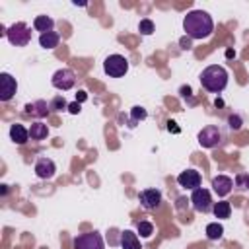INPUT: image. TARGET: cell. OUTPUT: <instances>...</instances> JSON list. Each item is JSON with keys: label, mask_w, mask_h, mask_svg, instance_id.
<instances>
[{"label": "cell", "mask_w": 249, "mask_h": 249, "mask_svg": "<svg viewBox=\"0 0 249 249\" xmlns=\"http://www.w3.org/2000/svg\"><path fill=\"white\" fill-rule=\"evenodd\" d=\"M18 91V82L12 74L2 72L0 74V99L2 101H10Z\"/></svg>", "instance_id": "cell-9"}, {"label": "cell", "mask_w": 249, "mask_h": 249, "mask_svg": "<svg viewBox=\"0 0 249 249\" xmlns=\"http://www.w3.org/2000/svg\"><path fill=\"white\" fill-rule=\"evenodd\" d=\"M233 185L239 191H247L249 189V173H237L235 179H233Z\"/></svg>", "instance_id": "cell-24"}, {"label": "cell", "mask_w": 249, "mask_h": 249, "mask_svg": "<svg viewBox=\"0 0 249 249\" xmlns=\"http://www.w3.org/2000/svg\"><path fill=\"white\" fill-rule=\"evenodd\" d=\"M222 235H224V228H222V224L212 222V224L206 226V237H208V239L216 241V239H220Z\"/></svg>", "instance_id": "cell-21"}, {"label": "cell", "mask_w": 249, "mask_h": 249, "mask_svg": "<svg viewBox=\"0 0 249 249\" xmlns=\"http://www.w3.org/2000/svg\"><path fill=\"white\" fill-rule=\"evenodd\" d=\"M138 31H140L142 35H152V33H154V21L148 19V18L140 19V23H138Z\"/></svg>", "instance_id": "cell-25"}, {"label": "cell", "mask_w": 249, "mask_h": 249, "mask_svg": "<svg viewBox=\"0 0 249 249\" xmlns=\"http://www.w3.org/2000/svg\"><path fill=\"white\" fill-rule=\"evenodd\" d=\"M58 41H60V35L56 31H49V33L39 35V45L43 49H49V51L54 49V47H58Z\"/></svg>", "instance_id": "cell-18"}, {"label": "cell", "mask_w": 249, "mask_h": 249, "mask_svg": "<svg viewBox=\"0 0 249 249\" xmlns=\"http://www.w3.org/2000/svg\"><path fill=\"white\" fill-rule=\"evenodd\" d=\"M49 107H51V111H53V113H58V111H68V103H66V99H64L62 95L53 97V99L49 101Z\"/></svg>", "instance_id": "cell-22"}, {"label": "cell", "mask_w": 249, "mask_h": 249, "mask_svg": "<svg viewBox=\"0 0 249 249\" xmlns=\"http://www.w3.org/2000/svg\"><path fill=\"white\" fill-rule=\"evenodd\" d=\"M130 115H132V119H134V121H142V119H146V117H148V113H146V109H144V107H140V105H136V107H132V111H130Z\"/></svg>", "instance_id": "cell-27"}, {"label": "cell", "mask_w": 249, "mask_h": 249, "mask_svg": "<svg viewBox=\"0 0 249 249\" xmlns=\"http://www.w3.org/2000/svg\"><path fill=\"white\" fill-rule=\"evenodd\" d=\"M222 142V130L216 124H206L200 132H198V144L202 148H214Z\"/></svg>", "instance_id": "cell-6"}, {"label": "cell", "mask_w": 249, "mask_h": 249, "mask_svg": "<svg viewBox=\"0 0 249 249\" xmlns=\"http://www.w3.org/2000/svg\"><path fill=\"white\" fill-rule=\"evenodd\" d=\"M121 247H123V249H142L138 235H136L134 231H130V230H124V231L121 233Z\"/></svg>", "instance_id": "cell-16"}, {"label": "cell", "mask_w": 249, "mask_h": 249, "mask_svg": "<svg viewBox=\"0 0 249 249\" xmlns=\"http://www.w3.org/2000/svg\"><path fill=\"white\" fill-rule=\"evenodd\" d=\"M10 138L16 142V144H25L29 140V128H25L23 124L19 123H14L10 126Z\"/></svg>", "instance_id": "cell-15"}, {"label": "cell", "mask_w": 249, "mask_h": 249, "mask_svg": "<svg viewBox=\"0 0 249 249\" xmlns=\"http://www.w3.org/2000/svg\"><path fill=\"white\" fill-rule=\"evenodd\" d=\"M167 130L177 134V132H179V126H177V123H175V121H169V123H167Z\"/></svg>", "instance_id": "cell-29"}, {"label": "cell", "mask_w": 249, "mask_h": 249, "mask_svg": "<svg viewBox=\"0 0 249 249\" xmlns=\"http://www.w3.org/2000/svg\"><path fill=\"white\" fill-rule=\"evenodd\" d=\"M86 97H88V95H86V91H84V89H80V91L76 93V101H78V103H82V101H86Z\"/></svg>", "instance_id": "cell-30"}, {"label": "cell", "mask_w": 249, "mask_h": 249, "mask_svg": "<svg viewBox=\"0 0 249 249\" xmlns=\"http://www.w3.org/2000/svg\"><path fill=\"white\" fill-rule=\"evenodd\" d=\"M200 86L210 93H220L228 86V70L220 64H210L200 72Z\"/></svg>", "instance_id": "cell-2"}, {"label": "cell", "mask_w": 249, "mask_h": 249, "mask_svg": "<svg viewBox=\"0 0 249 249\" xmlns=\"http://www.w3.org/2000/svg\"><path fill=\"white\" fill-rule=\"evenodd\" d=\"M212 189H214V193H216L218 196H226V195L231 193L233 181H231L228 175H218V177L212 179Z\"/></svg>", "instance_id": "cell-13"}, {"label": "cell", "mask_w": 249, "mask_h": 249, "mask_svg": "<svg viewBox=\"0 0 249 249\" xmlns=\"http://www.w3.org/2000/svg\"><path fill=\"white\" fill-rule=\"evenodd\" d=\"M200 173L196 171V169H185V171H181L179 175H177V183L183 187V189H191V191H195V189H198L200 187Z\"/></svg>", "instance_id": "cell-10"}, {"label": "cell", "mask_w": 249, "mask_h": 249, "mask_svg": "<svg viewBox=\"0 0 249 249\" xmlns=\"http://www.w3.org/2000/svg\"><path fill=\"white\" fill-rule=\"evenodd\" d=\"M183 31L189 39H206L214 31V21L208 12L193 10L183 18Z\"/></svg>", "instance_id": "cell-1"}, {"label": "cell", "mask_w": 249, "mask_h": 249, "mask_svg": "<svg viewBox=\"0 0 249 249\" xmlns=\"http://www.w3.org/2000/svg\"><path fill=\"white\" fill-rule=\"evenodd\" d=\"M6 37H8V41H10L12 45H16V47H25V45L31 41V29H29V25H27L25 21H16V23H12V25L8 27Z\"/></svg>", "instance_id": "cell-3"}, {"label": "cell", "mask_w": 249, "mask_h": 249, "mask_svg": "<svg viewBox=\"0 0 249 249\" xmlns=\"http://www.w3.org/2000/svg\"><path fill=\"white\" fill-rule=\"evenodd\" d=\"M136 230H138V233H140L142 237H150V235L154 233V226H152V222H148V220H140L138 226H136Z\"/></svg>", "instance_id": "cell-23"}, {"label": "cell", "mask_w": 249, "mask_h": 249, "mask_svg": "<svg viewBox=\"0 0 249 249\" xmlns=\"http://www.w3.org/2000/svg\"><path fill=\"white\" fill-rule=\"evenodd\" d=\"M191 202H193V208L196 210V212H208L214 204H212V196H210V191L208 189H202V187H198V189H195L193 191V195H191Z\"/></svg>", "instance_id": "cell-8"}, {"label": "cell", "mask_w": 249, "mask_h": 249, "mask_svg": "<svg viewBox=\"0 0 249 249\" xmlns=\"http://www.w3.org/2000/svg\"><path fill=\"white\" fill-rule=\"evenodd\" d=\"M82 111V103H78V101H74V103H68V113H72V115H78Z\"/></svg>", "instance_id": "cell-28"}, {"label": "cell", "mask_w": 249, "mask_h": 249, "mask_svg": "<svg viewBox=\"0 0 249 249\" xmlns=\"http://www.w3.org/2000/svg\"><path fill=\"white\" fill-rule=\"evenodd\" d=\"M181 49L189 51V49H191V41H189V39H181Z\"/></svg>", "instance_id": "cell-31"}, {"label": "cell", "mask_w": 249, "mask_h": 249, "mask_svg": "<svg viewBox=\"0 0 249 249\" xmlns=\"http://www.w3.org/2000/svg\"><path fill=\"white\" fill-rule=\"evenodd\" d=\"M51 84H53L56 89L66 91V89L74 88V84H76V74H74L70 68H60V70H56V72L53 74Z\"/></svg>", "instance_id": "cell-7"}, {"label": "cell", "mask_w": 249, "mask_h": 249, "mask_svg": "<svg viewBox=\"0 0 249 249\" xmlns=\"http://www.w3.org/2000/svg\"><path fill=\"white\" fill-rule=\"evenodd\" d=\"M47 134H49V128H47V124H43L41 121H37V123H33V124L29 126V138H31V140H45Z\"/></svg>", "instance_id": "cell-19"}, {"label": "cell", "mask_w": 249, "mask_h": 249, "mask_svg": "<svg viewBox=\"0 0 249 249\" xmlns=\"http://www.w3.org/2000/svg\"><path fill=\"white\" fill-rule=\"evenodd\" d=\"M103 70L107 76L111 78H121L126 74L128 70V60L123 56V54H109L105 60H103Z\"/></svg>", "instance_id": "cell-4"}, {"label": "cell", "mask_w": 249, "mask_h": 249, "mask_svg": "<svg viewBox=\"0 0 249 249\" xmlns=\"http://www.w3.org/2000/svg\"><path fill=\"white\" fill-rule=\"evenodd\" d=\"M25 113H27V115H33V117L43 119V117H47V115L51 113V107H49V103H47V101L37 99V101H33V103H27V105H25Z\"/></svg>", "instance_id": "cell-14"}, {"label": "cell", "mask_w": 249, "mask_h": 249, "mask_svg": "<svg viewBox=\"0 0 249 249\" xmlns=\"http://www.w3.org/2000/svg\"><path fill=\"white\" fill-rule=\"evenodd\" d=\"M33 169H35V175L39 179H51L54 175V171H56V165H54V161L51 158H39L35 161Z\"/></svg>", "instance_id": "cell-12"}, {"label": "cell", "mask_w": 249, "mask_h": 249, "mask_svg": "<svg viewBox=\"0 0 249 249\" xmlns=\"http://www.w3.org/2000/svg\"><path fill=\"white\" fill-rule=\"evenodd\" d=\"M74 249H105L99 231H86L74 237Z\"/></svg>", "instance_id": "cell-5"}, {"label": "cell", "mask_w": 249, "mask_h": 249, "mask_svg": "<svg viewBox=\"0 0 249 249\" xmlns=\"http://www.w3.org/2000/svg\"><path fill=\"white\" fill-rule=\"evenodd\" d=\"M138 200L146 210H156L161 202V193L158 189H144V191H140Z\"/></svg>", "instance_id": "cell-11"}, {"label": "cell", "mask_w": 249, "mask_h": 249, "mask_svg": "<svg viewBox=\"0 0 249 249\" xmlns=\"http://www.w3.org/2000/svg\"><path fill=\"white\" fill-rule=\"evenodd\" d=\"M233 54H235V53H233L231 49H228V51H226V56H233Z\"/></svg>", "instance_id": "cell-32"}, {"label": "cell", "mask_w": 249, "mask_h": 249, "mask_svg": "<svg viewBox=\"0 0 249 249\" xmlns=\"http://www.w3.org/2000/svg\"><path fill=\"white\" fill-rule=\"evenodd\" d=\"M241 124H243V121H241L239 115H230V117H228V126H230L231 130H239Z\"/></svg>", "instance_id": "cell-26"}, {"label": "cell", "mask_w": 249, "mask_h": 249, "mask_svg": "<svg viewBox=\"0 0 249 249\" xmlns=\"http://www.w3.org/2000/svg\"><path fill=\"white\" fill-rule=\"evenodd\" d=\"M212 212H214V216H216L218 220H226V218H230V214H231V206H230L228 200H220V202H214Z\"/></svg>", "instance_id": "cell-20"}, {"label": "cell", "mask_w": 249, "mask_h": 249, "mask_svg": "<svg viewBox=\"0 0 249 249\" xmlns=\"http://www.w3.org/2000/svg\"><path fill=\"white\" fill-rule=\"evenodd\" d=\"M53 25H54V21H53V18H49V16H37V18L33 19V29H35V31H41V35L53 31Z\"/></svg>", "instance_id": "cell-17"}]
</instances>
